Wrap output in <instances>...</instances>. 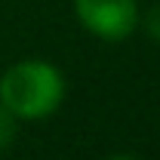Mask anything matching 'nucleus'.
Instances as JSON below:
<instances>
[{
	"instance_id": "nucleus-1",
	"label": "nucleus",
	"mask_w": 160,
	"mask_h": 160,
	"mask_svg": "<svg viewBox=\"0 0 160 160\" xmlns=\"http://www.w3.org/2000/svg\"><path fill=\"white\" fill-rule=\"evenodd\" d=\"M65 102V74L46 59H22L0 74V105L19 120H43Z\"/></svg>"
},
{
	"instance_id": "nucleus-2",
	"label": "nucleus",
	"mask_w": 160,
	"mask_h": 160,
	"mask_svg": "<svg viewBox=\"0 0 160 160\" xmlns=\"http://www.w3.org/2000/svg\"><path fill=\"white\" fill-rule=\"evenodd\" d=\"M77 22L105 43H120L139 28V0H71Z\"/></svg>"
},
{
	"instance_id": "nucleus-3",
	"label": "nucleus",
	"mask_w": 160,
	"mask_h": 160,
	"mask_svg": "<svg viewBox=\"0 0 160 160\" xmlns=\"http://www.w3.org/2000/svg\"><path fill=\"white\" fill-rule=\"evenodd\" d=\"M16 132H19V117L9 114V111L0 105V154L16 142Z\"/></svg>"
},
{
	"instance_id": "nucleus-4",
	"label": "nucleus",
	"mask_w": 160,
	"mask_h": 160,
	"mask_svg": "<svg viewBox=\"0 0 160 160\" xmlns=\"http://www.w3.org/2000/svg\"><path fill=\"white\" fill-rule=\"evenodd\" d=\"M139 25H142V31H145L151 40H157V43H160V3H157V6H151L145 16H139Z\"/></svg>"
},
{
	"instance_id": "nucleus-5",
	"label": "nucleus",
	"mask_w": 160,
	"mask_h": 160,
	"mask_svg": "<svg viewBox=\"0 0 160 160\" xmlns=\"http://www.w3.org/2000/svg\"><path fill=\"white\" fill-rule=\"evenodd\" d=\"M105 160H139L136 154H111V157H105Z\"/></svg>"
}]
</instances>
